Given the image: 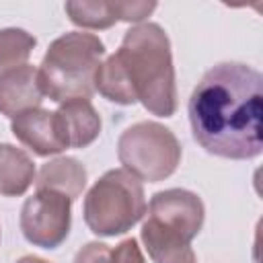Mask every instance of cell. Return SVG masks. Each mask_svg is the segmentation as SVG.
<instances>
[{"mask_svg":"<svg viewBox=\"0 0 263 263\" xmlns=\"http://www.w3.org/2000/svg\"><path fill=\"white\" fill-rule=\"evenodd\" d=\"M35 45L37 39L25 29H16V27L0 29V70L27 64Z\"/></svg>","mask_w":263,"mask_h":263,"instance_id":"obj_16","label":"cell"},{"mask_svg":"<svg viewBox=\"0 0 263 263\" xmlns=\"http://www.w3.org/2000/svg\"><path fill=\"white\" fill-rule=\"evenodd\" d=\"M117 158L136 179L158 183L177 171L181 144L168 127L156 121H138L119 136Z\"/></svg>","mask_w":263,"mask_h":263,"instance_id":"obj_5","label":"cell"},{"mask_svg":"<svg viewBox=\"0 0 263 263\" xmlns=\"http://www.w3.org/2000/svg\"><path fill=\"white\" fill-rule=\"evenodd\" d=\"M115 55L144 109L158 117L175 115L177 84L166 31L156 23H140L125 31Z\"/></svg>","mask_w":263,"mask_h":263,"instance_id":"obj_2","label":"cell"},{"mask_svg":"<svg viewBox=\"0 0 263 263\" xmlns=\"http://www.w3.org/2000/svg\"><path fill=\"white\" fill-rule=\"evenodd\" d=\"M35 185L37 189H51L64 193L74 201L82 195L86 187V168L72 156H60L41 166Z\"/></svg>","mask_w":263,"mask_h":263,"instance_id":"obj_12","label":"cell"},{"mask_svg":"<svg viewBox=\"0 0 263 263\" xmlns=\"http://www.w3.org/2000/svg\"><path fill=\"white\" fill-rule=\"evenodd\" d=\"M187 113L193 138L208 154L249 160L263 152V76L255 68L216 64L195 84Z\"/></svg>","mask_w":263,"mask_h":263,"instance_id":"obj_1","label":"cell"},{"mask_svg":"<svg viewBox=\"0 0 263 263\" xmlns=\"http://www.w3.org/2000/svg\"><path fill=\"white\" fill-rule=\"evenodd\" d=\"M53 113L66 148H86L101 134V117L86 99L66 101Z\"/></svg>","mask_w":263,"mask_h":263,"instance_id":"obj_10","label":"cell"},{"mask_svg":"<svg viewBox=\"0 0 263 263\" xmlns=\"http://www.w3.org/2000/svg\"><path fill=\"white\" fill-rule=\"evenodd\" d=\"M72 199L51 189H37L21 210L23 236L41 249H58L70 232Z\"/></svg>","mask_w":263,"mask_h":263,"instance_id":"obj_6","label":"cell"},{"mask_svg":"<svg viewBox=\"0 0 263 263\" xmlns=\"http://www.w3.org/2000/svg\"><path fill=\"white\" fill-rule=\"evenodd\" d=\"M10 129L21 144L31 148L39 156H51V154H60L66 150L53 111H47L41 107L25 111L12 117Z\"/></svg>","mask_w":263,"mask_h":263,"instance_id":"obj_8","label":"cell"},{"mask_svg":"<svg viewBox=\"0 0 263 263\" xmlns=\"http://www.w3.org/2000/svg\"><path fill=\"white\" fill-rule=\"evenodd\" d=\"M35 181V162L12 144L0 146V193L6 197L23 195Z\"/></svg>","mask_w":263,"mask_h":263,"instance_id":"obj_13","label":"cell"},{"mask_svg":"<svg viewBox=\"0 0 263 263\" xmlns=\"http://www.w3.org/2000/svg\"><path fill=\"white\" fill-rule=\"evenodd\" d=\"M109 253H111V249L107 245L88 242L76 253L74 263H109Z\"/></svg>","mask_w":263,"mask_h":263,"instance_id":"obj_18","label":"cell"},{"mask_svg":"<svg viewBox=\"0 0 263 263\" xmlns=\"http://www.w3.org/2000/svg\"><path fill=\"white\" fill-rule=\"evenodd\" d=\"M82 214L97 236H117L132 230L146 214L142 181L125 168L107 171L88 189Z\"/></svg>","mask_w":263,"mask_h":263,"instance_id":"obj_4","label":"cell"},{"mask_svg":"<svg viewBox=\"0 0 263 263\" xmlns=\"http://www.w3.org/2000/svg\"><path fill=\"white\" fill-rule=\"evenodd\" d=\"M43 101V90L39 86L37 68L23 64L0 72V113L6 117H16L25 111L37 109Z\"/></svg>","mask_w":263,"mask_h":263,"instance_id":"obj_9","label":"cell"},{"mask_svg":"<svg viewBox=\"0 0 263 263\" xmlns=\"http://www.w3.org/2000/svg\"><path fill=\"white\" fill-rule=\"evenodd\" d=\"M109 263H146V261H144L142 249L138 247V240L136 238H125L115 249H111Z\"/></svg>","mask_w":263,"mask_h":263,"instance_id":"obj_17","label":"cell"},{"mask_svg":"<svg viewBox=\"0 0 263 263\" xmlns=\"http://www.w3.org/2000/svg\"><path fill=\"white\" fill-rule=\"evenodd\" d=\"M95 90H99L107 101L117 103V105L138 103L136 92L127 80V74L115 53L109 55L105 62H101L97 76H95Z\"/></svg>","mask_w":263,"mask_h":263,"instance_id":"obj_15","label":"cell"},{"mask_svg":"<svg viewBox=\"0 0 263 263\" xmlns=\"http://www.w3.org/2000/svg\"><path fill=\"white\" fill-rule=\"evenodd\" d=\"M64 8L70 21L82 29H109L117 21H123L121 0H115V2L72 0V2H66Z\"/></svg>","mask_w":263,"mask_h":263,"instance_id":"obj_14","label":"cell"},{"mask_svg":"<svg viewBox=\"0 0 263 263\" xmlns=\"http://www.w3.org/2000/svg\"><path fill=\"white\" fill-rule=\"evenodd\" d=\"M16 263H49V261H45V259H41V257H33V255H27V257H21Z\"/></svg>","mask_w":263,"mask_h":263,"instance_id":"obj_19","label":"cell"},{"mask_svg":"<svg viewBox=\"0 0 263 263\" xmlns=\"http://www.w3.org/2000/svg\"><path fill=\"white\" fill-rule=\"evenodd\" d=\"M140 238L154 263H197L191 242L187 238L162 228L150 218L142 224Z\"/></svg>","mask_w":263,"mask_h":263,"instance_id":"obj_11","label":"cell"},{"mask_svg":"<svg viewBox=\"0 0 263 263\" xmlns=\"http://www.w3.org/2000/svg\"><path fill=\"white\" fill-rule=\"evenodd\" d=\"M148 218L166 230H173L189 242L199 234L205 218L203 201L187 189H164L152 195Z\"/></svg>","mask_w":263,"mask_h":263,"instance_id":"obj_7","label":"cell"},{"mask_svg":"<svg viewBox=\"0 0 263 263\" xmlns=\"http://www.w3.org/2000/svg\"><path fill=\"white\" fill-rule=\"evenodd\" d=\"M105 55V45L95 33L72 31L53 39L37 68L43 97L55 103L74 99H90L95 90V76Z\"/></svg>","mask_w":263,"mask_h":263,"instance_id":"obj_3","label":"cell"}]
</instances>
